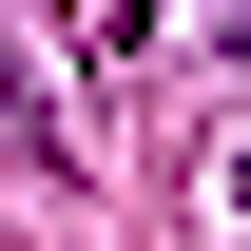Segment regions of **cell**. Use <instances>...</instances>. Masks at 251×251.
<instances>
[{
	"mask_svg": "<svg viewBox=\"0 0 251 251\" xmlns=\"http://www.w3.org/2000/svg\"><path fill=\"white\" fill-rule=\"evenodd\" d=\"M77 20H97V39H155V0H77Z\"/></svg>",
	"mask_w": 251,
	"mask_h": 251,
	"instance_id": "6da1fadb",
	"label": "cell"
}]
</instances>
